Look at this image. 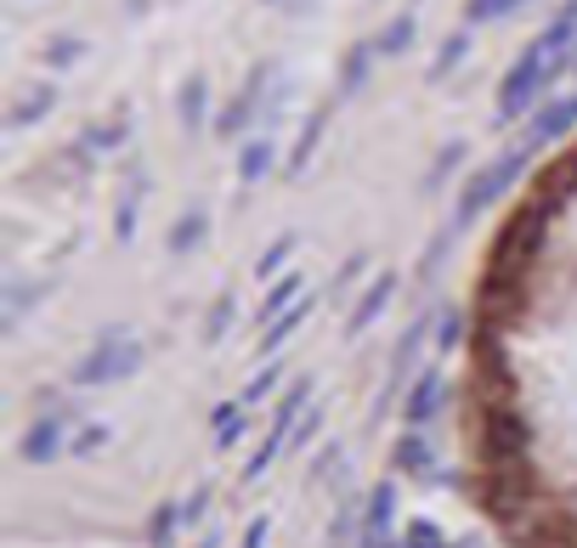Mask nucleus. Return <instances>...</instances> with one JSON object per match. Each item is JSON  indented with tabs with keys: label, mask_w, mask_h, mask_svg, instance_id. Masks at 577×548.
I'll return each mask as SVG.
<instances>
[{
	"label": "nucleus",
	"mask_w": 577,
	"mask_h": 548,
	"mask_svg": "<svg viewBox=\"0 0 577 548\" xmlns=\"http://www.w3.org/2000/svg\"><path fill=\"white\" fill-rule=\"evenodd\" d=\"M464 52H470V34H453V40L442 45V52H437V68H430V74H437V80H442V74L453 68V63H464Z\"/></svg>",
	"instance_id": "2f4dec72"
},
{
	"label": "nucleus",
	"mask_w": 577,
	"mask_h": 548,
	"mask_svg": "<svg viewBox=\"0 0 577 548\" xmlns=\"http://www.w3.org/2000/svg\"><path fill=\"white\" fill-rule=\"evenodd\" d=\"M424 339H430V317H419L408 334H402V345H397V362H391V390L419 368V357H424Z\"/></svg>",
	"instance_id": "6ab92c4d"
},
{
	"label": "nucleus",
	"mask_w": 577,
	"mask_h": 548,
	"mask_svg": "<svg viewBox=\"0 0 577 548\" xmlns=\"http://www.w3.org/2000/svg\"><path fill=\"white\" fill-rule=\"evenodd\" d=\"M272 170H277V141H272V136L244 141V154H238V181L255 187V181H266Z\"/></svg>",
	"instance_id": "ddd939ff"
},
{
	"label": "nucleus",
	"mask_w": 577,
	"mask_h": 548,
	"mask_svg": "<svg viewBox=\"0 0 577 548\" xmlns=\"http://www.w3.org/2000/svg\"><path fill=\"white\" fill-rule=\"evenodd\" d=\"M277 384H283V368L272 362V368H261V373H255V379L244 384V396H238V402H250V408H255V402H266V396H272Z\"/></svg>",
	"instance_id": "c756f323"
},
{
	"label": "nucleus",
	"mask_w": 577,
	"mask_h": 548,
	"mask_svg": "<svg viewBox=\"0 0 577 548\" xmlns=\"http://www.w3.org/2000/svg\"><path fill=\"white\" fill-rule=\"evenodd\" d=\"M301 301H306V277H301V272H283V277L266 288V301H261V323L283 317L288 306H301Z\"/></svg>",
	"instance_id": "f3484780"
},
{
	"label": "nucleus",
	"mask_w": 577,
	"mask_h": 548,
	"mask_svg": "<svg viewBox=\"0 0 577 548\" xmlns=\"http://www.w3.org/2000/svg\"><path fill=\"white\" fill-rule=\"evenodd\" d=\"M521 165H526V154H504V159H493L487 170H475V176L464 181V192H459V210H453V232L487 215V210L499 204V198H504V192L515 187Z\"/></svg>",
	"instance_id": "f03ea898"
},
{
	"label": "nucleus",
	"mask_w": 577,
	"mask_h": 548,
	"mask_svg": "<svg viewBox=\"0 0 577 548\" xmlns=\"http://www.w3.org/2000/svg\"><path fill=\"white\" fill-rule=\"evenodd\" d=\"M80 52H85L80 40H57V45H52V68H69V63H74Z\"/></svg>",
	"instance_id": "4c0bfd02"
},
{
	"label": "nucleus",
	"mask_w": 577,
	"mask_h": 548,
	"mask_svg": "<svg viewBox=\"0 0 577 548\" xmlns=\"http://www.w3.org/2000/svg\"><path fill=\"white\" fill-rule=\"evenodd\" d=\"M391 531H397V486H391V481H379V486L368 492V504H363V526H357V537L391 542Z\"/></svg>",
	"instance_id": "6e6552de"
},
{
	"label": "nucleus",
	"mask_w": 577,
	"mask_h": 548,
	"mask_svg": "<svg viewBox=\"0 0 577 548\" xmlns=\"http://www.w3.org/2000/svg\"><path fill=\"white\" fill-rule=\"evenodd\" d=\"M577 125V91L571 96H549V103L533 114V125H526V147H544V141H560L566 130Z\"/></svg>",
	"instance_id": "0eeeda50"
},
{
	"label": "nucleus",
	"mask_w": 577,
	"mask_h": 548,
	"mask_svg": "<svg viewBox=\"0 0 577 548\" xmlns=\"http://www.w3.org/2000/svg\"><path fill=\"white\" fill-rule=\"evenodd\" d=\"M549 85H555V80H549L544 57L533 52V45H526V52L515 57V68L504 74V85H499V119H521V114L533 108Z\"/></svg>",
	"instance_id": "7ed1b4c3"
},
{
	"label": "nucleus",
	"mask_w": 577,
	"mask_h": 548,
	"mask_svg": "<svg viewBox=\"0 0 577 548\" xmlns=\"http://www.w3.org/2000/svg\"><path fill=\"white\" fill-rule=\"evenodd\" d=\"M306 396H312V379H295V384L277 396V408H272V430H266V441H277L283 453H288V435H295V424H301V413H306Z\"/></svg>",
	"instance_id": "9d476101"
},
{
	"label": "nucleus",
	"mask_w": 577,
	"mask_h": 548,
	"mask_svg": "<svg viewBox=\"0 0 577 548\" xmlns=\"http://www.w3.org/2000/svg\"><path fill=\"white\" fill-rule=\"evenodd\" d=\"M141 368V339L130 328H108L91 351L74 362V384H119Z\"/></svg>",
	"instance_id": "f257e3e1"
},
{
	"label": "nucleus",
	"mask_w": 577,
	"mask_h": 548,
	"mask_svg": "<svg viewBox=\"0 0 577 548\" xmlns=\"http://www.w3.org/2000/svg\"><path fill=\"white\" fill-rule=\"evenodd\" d=\"M125 141V125L114 119V125H103V130H85V147H119Z\"/></svg>",
	"instance_id": "c9c22d12"
},
{
	"label": "nucleus",
	"mask_w": 577,
	"mask_h": 548,
	"mask_svg": "<svg viewBox=\"0 0 577 548\" xmlns=\"http://www.w3.org/2000/svg\"><path fill=\"white\" fill-rule=\"evenodd\" d=\"M204 238H210V210H204V204H192V210L170 226V249H176V255H192V249H204Z\"/></svg>",
	"instance_id": "a211bd4d"
},
{
	"label": "nucleus",
	"mask_w": 577,
	"mask_h": 548,
	"mask_svg": "<svg viewBox=\"0 0 577 548\" xmlns=\"http://www.w3.org/2000/svg\"><path fill=\"white\" fill-rule=\"evenodd\" d=\"M176 531H181V509H176V504H159L154 520H148V548H170Z\"/></svg>",
	"instance_id": "b1692460"
},
{
	"label": "nucleus",
	"mask_w": 577,
	"mask_h": 548,
	"mask_svg": "<svg viewBox=\"0 0 577 548\" xmlns=\"http://www.w3.org/2000/svg\"><path fill=\"white\" fill-rule=\"evenodd\" d=\"M464 165V141H453V147H442V159H437V170H430V187H442L448 181V170H459Z\"/></svg>",
	"instance_id": "473e14b6"
},
{
	"label": "nucleus",
	"mask_w": 577,
	"mask_h": 548,
	"mask_svg": "<svg viewBox=\"0 0 577 548\" xmlns=\"http://www.w3.org/2000/svg\"><path fill=\"white\" fill-rule=\"evenodd\" d=\"M413 34H419V18H413V12H397L391 23L379 29V57H397V52H408V45H413Z\"/></svg>",
	"instance_id": "4be33fe9"
},
{
	"label": "nucleus",
	"mask_w": 577,
	"mask_h": 548,
	"mask_svg": "<svg viewBox=\"0 0 577 548\" xmlns=\"http://www.w3.org/2000/svg\"><path fill=\"white\" fill-rule=\"evenodd\" d=\"M442 402H448V379H442L437 368L413 373V384H408V396H402V424H408V430H424L430 419L442 413Z\"/></svg>",
	"instance_id": "39448f33"
},
{
	"label": "nucleus",
	"mask_w": 577,
	"mask_h": 548,
	"mask_svg": "<svg viewBox=\"0 0 577 548\" xmlns=\"http://www.w3.org/2000/svg\"><path fill=\"white\" fill-rule=\"evenodd\" d=\"M108 441H114V430H108V424H80V430H74V446H69V453L91 459V453H103Z\"/></svg>",
	"instance_id": "cd10ccee"
},
{
	"label": "nucleus",
	"mask_w": 577,
	"mask_h": 548,
	"mask_svg": "<svg viewBox=\"0 0 577 548\" xmlns=\"http://www.w3.org/2000/svg\"><path fill=\"white\" fill-rule=\"evenodd\" d=\"M176 509H181V531H187V526H199V520H204V509H210V486H192Z\"/></svg>",
	"instance_id": "7c9ffc66"
},
{
	"label": "nucleus",
	"mask_w": 577,
	"mask_h": 548,
	"mask_svg": "<svg viewBox=\"0 0 577 548\" xmlns=\"http://www.w3.org/2000/svg\"><path fill=\"white\" fill-rule=\"evenodd\" d=\"M295 249H301V238H295V232H283V238H277V243L266 249V255L255 261V277H266V283H272V277H277V272L288 266V255H295Z\"/></svg>",
	"instance_id": "393cba45"
},
{
	"label": "nucleus",
	"mask_w": 577,
	"mask_h": 548,
	"mask_svg": "<svg viewBox=\"0 0 577 548\" xmlns=\"http://www.w3.org/2000/svg\"><path fill=\"white\" fill-rule=\"evenodd\" d=\"M391 464L402 470V475H430V470H437V446H430V435L424 430H402V441L391 446Z\"/></svg>",
	"instance_id": "9b49d317"
},
{
	"label": "nucleus",
	"mask_w": 577,
	"mask_h": 548,
	"mask_svg": "<svg viewBox=\"0 0 577 548\" xmlns=\"http://www.w3.org/2000/svg\"><path fill=\"white\" fill-rule=\"evenodd\" d=\"M317 430H323V408H306V413H301V424H295V435H288V446H306Z\"/></svg>",
	"instance_id": "72a5a7b5"
},
{
	"label": "nucleus",
	"mask_w": 577,
	"mask_h": 548,
	"mask_svg": "<svg viewBox=\"0 0 577 548\" xmlns=\"http://www.w3.org/2000/svg\"><path fill=\"white\" fill-rule=\"evenodd\" d=\"M199 548H221V531H204V537H199Z\"/></svg>",
	"instance_id": "58836bf2"
},
{
	"label": "nucleus",
	"mask_w": 577,
	"mask_h": 548,
	"mask_svg": "<svg viewBox=\"0 0 577 548\" xmlns=\"http://www.w3.org/2000/svg\"><path fill=\"white\" fill-rule=\"evenodd\" d=\"M397 301V272H379L368 288H363V301L352 306V317H346V328L352 334H363V328H374L379 317H385V306H391Z\"/></svg>",
	"instance_id": "1a4fd4ad"
},
{
	"label": "nucleus",
	"mask_w": 577,
	"mask_h": 548,
	"mask_svg": "<svg viewBox=\"0 0 577 548\" xmlns=\"http://www.w3.org/2000/svg\"><path fill=\"white\" fill-rule=\"evenodd\" d=\"M69 446H74V441H69V419H63V413H45V419H34V424L23 430L18 459H23V464H57Z\"/></svg>",
	"instance_id": "20e7f679"
},
{
	"label": "nucleus",
	"mask_w": 577,
	"mask_h": 548,
	"mask_svg": "<svg viewBox=\"0 0 577 548\" xmlns=\"http://www.w3.org/2000/svg\"><path fill=\"white\" fill-rule=\"evenodd\" d=\"M266 537H272V520L255 515V520L244 526V537H238V548H266Z\"/></svg>",
	"instance_id": "f704fd0d"
},
{
	"label": "nucleus",
	"mask_w": 577,
	"mask_h": 548,
	"mask_svg": "<svg viewBox=\"0 0 577 548\" xmlns=\"http://www.w3.org/2000/svg\"><path fill=\"white\" fill-rule=\"evenodd\" d=\"M244 408H250V402H221V408L210 413V441L221 446V453L244 441Z\"/></svg>",
	"instance_id": "aec40b11"
},
{
	"label": "nucleus",
	"mask_w": 577,
	"mask_h": 548,
	"mask_svg": "<svg viewBox=\"0 0 577 548\" xmlns=\"http://www.w3.org/2000/svg\"><path fill=\"white\" fill-rule=\"evenodd\" d=\"M312 306H317V301H312V294H306V301H301V306H288L283 317H272V323H266V334H261V357H277V351H283V345H288V339H295V328H301V323L312 317Z\"/></svg>",
	"instance_id": "2eb2a0df"
},
{
	"label": "nucleus",
	"mask_w": 577,
	"mask_h": 548,
	"mask_svg": "<svg viewBox=\"0 0 577 548\" xmlns=\"http://www.w3.org/2000/svg\"><path fill=\"white\" fill-rule=\"evenodd\" d=\"M459 339H464V312L448 306V312L437 317V351H459Z\"/></svg>",
	"instance_id": "c85d7f7f"
},
{
	"label": "nucleus",
	"mask_w": 577,
	"mask_h": 548,
	"mask_svg": "<svg viewBox=\"0 0 577 548\" xmlns=\"http://www.w3.org/2000/svg\"><path fill=\"white\" fill-rule=\"evenodd\" d=\"M266 80H272V68L261 63V68L244 80V91H238L232 103L216 114V136H244V130H250V119H255V108H261V91H266Z\"/></svg>",
	"instance_id": "423d86ee"
},
{
	"label": "nucleus",
	"mask_w": 577,
	"mask_h": 548,
	"mask_svg": "<svg viewBox=\"0 0 577 548\" xmlns=\"http://www.w3.org/2000/svg\"><path fill=\"white\" fill-rule=\"evenodd\" d=\"M323 130H328V108L312 114V119L301 125V141H295V154H288V176H306V165H312V154H317V141H323Z\"/></svg>",
	"instance_id": "412c9836"
},
{
	"label": "nucleus",
	"mask_w": 577,
	"mask_h": 548,
	"mask_svg": "<svg viewBox=\"0 0 577 548\" xmlns=\"http://www.w3.org/2000/svg\"><path fill=\"white\" fill-rule=\"evenodd\" d=\"M374 57H379V40H357L352 52H346V63H340V103H346V96H357V91L368 85V74H374Z\"/></svg>",
	"instance_id": "4468645a"
},
{
	"label": "nucleus",
	"mask_w": 577,
	"mask_h": 548,
	"mask_svg": "<svg viewBox=\"0 0 577 548\" xmlns=\"http://www.w3.org/2000/svg\"><path fill=\"white\" fill-rule=\"evenodd\" d=\"M136 210H141V176L125 181V192H119V210H114V238H119V243H130V232H136Z\"/></svg>",
	"instance_id": "5701e85b"
},
{
	"label": "nucleus",
	"mask_w": 577,
	"mask_h": 548,
	"mask_svg": "<svg viewBox=\"0 0 577 548\" xmlns=\"http://www.w3.org/2000/svg\"><path fill=\"white\" fill-rule=\"evenodd\" d=\"M334 464H340V446H323V459H312V481H328Z\"/></svg>",
	"instance_id": "e433bc0d"
},
{
	"label": "nucleus",
	"mask_w": 577,
	"mask_h": 548,
	"mask_svg": "<svg viewBox=\"0 0 577 548\" xmlns=\"http://www.w3.org/2000/svg\"><path fill=\"white\" fill-rule=\"evenodd\" d=\"M52 103H57V85H29L23 96H18V103H12V114H7V125L12 130H23V125H34V119H45V114H52Z\"/></svg>",
	"instance_id": "dca6fc26"
},
{
	"label": "nucleus",
	"mask_w": 577,
	"mask_h": 548,
	"mask_svg": "<svg viewBox=\"0 0 577 548\" xmlns=\"http://www.w3.org/2000/svg\"><path fill=\"white\" fill-rule=\"evenodd\" d=\"M397 542H402V548H464V542H448V537H442L437 526H430V520H408Z\"/></svg>",
	"instance_id": "a878e982"
},
{
	"label": "nucleus",
	"mask_w": 577,
	"mask_h": 548,
	"mask_svg": "<svg viewBox=\"0 0 577 548\" xmlns=\"http://www.w3.org/2000/svg\"><path fill=\"white\" fill-rule=\"evenodd\" d=\"M232 317H238V301H232V294H221V301L210 306V317H204V339L221 345V334L232 328Z\"/></svg>",
	"instance_id": "bb28decb"
},
{
	"label": "nucleus",
	"mask_w": 577,
	"mask_h": 548,
	"mask_svg": "<svg viewBox=\"0 0 577 548\" xmlns=\"http://www.w3.org/2000/svg\"><path fill=\"white\" fill-rule=\"evenodd\" d=\"M176 119H181V130H204L210 125V80L204 74H192L176 91Z\"/></svg>",
	"instance_id": "f8f14e48"
}]
</instances>
